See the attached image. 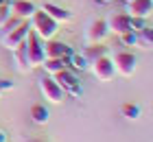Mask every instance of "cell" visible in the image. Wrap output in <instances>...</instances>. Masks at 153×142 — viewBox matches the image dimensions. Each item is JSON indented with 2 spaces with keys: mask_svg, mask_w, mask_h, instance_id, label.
I'll list each match as a JSON object with an SVG mask.
<instances>
[{
  "mask_svg": "<svg viewBox=\"0 0 153 142\" xmlns=\"http://www.w3.org/2000/svg\"><path fill=\"white\" fill-rule=\"evenodd\" d=\"M31 31L37 35L42 42H48V39H55L57 37V31H59V24L55 22L51 16H46L42 9H37L31 18Z\"/></svg>",
  "mask_w": 153,
  "mask_h": 142,
  "instance_id": "6da1fadb",
  "label": "cell"
},
{
  "mask_svg": "<svg viewBox=\"0 0 153 142\" xmlns=\"http://www.w3.org/2000/svg\"><path fill=\"white\" fill-rule=\"evenodd\" d=\"M24 48H26V57H29L31 68H42V63H44V59H46V55H44V42H42L33 31H29V35H26Z\"/></svg>",
  "mask_w": 153,
  "mask_h": 142,
  "instance_id": "7a4b0ae2",
  "label": "cell"
},
{
  "mask_svg": "<svg viewBox=\"0 0 153 142\" xmlns=\"http://www.w3.org/2000/svg\"><path fill=\"white\" fill-rule=\"evenodd\" d=\"M31 31V24H29V20H22L16 28H11L9 33H2V46L7 48V51H16L18 46H22L24 44V39H26V35H29Z\"/></svg>",
  "mask_w": 153,
  "mask_h": 142,
  "instance_id": "3957f363",
  "label": "cell"
},
{
  "mask_svg": "<svg viewBox=\"0 0 153 142\" xmlns=\"http://www.w3.org/2000/svg\"><path fill=\"white\" fill-rule=\"evenodd\" d=\"M90 72L94 74V79L96 81H101V83H107V81H112L114 79V74H116V70H114V61L109 59L107 55H103L99 57V59H94L92 63H90Z\"/></svg>",
  "mask_w": 153,
  "mask_h": 142,
  "instance_id": "277c9868",
  "label": "cell"
},
{
  "mask_svg": "<svg viewBox=\"0 0 153 142\" xmlns=\"http://www.w3.org/2000/svg\"><path fill=\"white\" fill-rule=\"evenodd\" d=\"M39 92H42V96H44L48 103H53V105H59L66 98V92L61 90V85L55 81L51 74L44 77V79H39Z\"/></svg>",
  "mask_w": 153,
  "mask_h": 142,
  "instance_id": "5b68a950",
  "label": "cell"
},
{
  "mask_svg": "<svg viewBox=\"0 0 153 142\" xmlns=\"http://www.w3.org/2000/svg\"><path fill=\"white\" fill-rule=\"evenodd\" d=\"M109 35L105 20H92L85 28V44H103Z\"/></svg>",
  "mask_w": 153,
  "mask_h": 142,
  "instance_id": "8992f818",
  "label": "cell"
},
{
  "mask_svg": "<svg viewBox=\"0 0 153 142\" xmlns=\"http://www.w3.org/2000/svg\"><path fill=\"white\" fill-rule=\"evenodd\" d=\"M112 61H114L116 74H120V77H131L136 72V57L131 53H118V55H114Z\"/></svg>",
  "mask_w": 153,
  "mask_h": 142,
  "instance_id": "52a82bcc",
  "label": "cell"
},
{
  "mask_svg": "<svg viewBox=\"0 0 153 142\" xmlns=\"http://www.w3.org/2000/svg\"><path fill=\"white\" fill-rule=\"evenodd\" d=\"M72 53L74 51L68 44H64V42H57V39L44 42V55H46V59H61V57L72 55Z\"/></svg>",
  "mask_w": 153,
  "mask_h": 142,
  "instance_id": "ba28073f",
  "label": "cell"
},
{
  "mask_svg": "<svg viewBox=\"0 0 153 142\" xmlns=\"http://www.w3.org/2000/svg\"><path fill=\"white\" fill-rule=\"evenodd\" d=\"M129 13H112L105 22H107V28H109V33H114V35H123V33H127L131 31V26H129Z\"/></svg>",
  "mask_w": 153,
  "mask_h": 142,
  "instance_id": "9c48e42d",
  "label": "cell"
},
{
  "mask_svg": "<svg viewBox=\"0 0 153 142\" xmlns=\"http://www.w3.org/2000/svg\"><path fill=\"white\" fill-rule=\"evenodd\" d=\"M42 11H44L46 16H51L57 24H66V22L72 20L70 11L64 9V7H59V4H53V2H44V4H42Z\"/></svg>",
  "mask_w": 153,
  "mask_h": 142,
  "instance_id": "30bf717a",
  "label": "cell"
},
{
  "mask_svg": "<svg viewBox=\"0 0 153 142\" xmlns=\"http://www.w3.org/2000/svg\"><path fill=\"white\" fill-rule=\"evenodd\" d=\"M9 7H11V13L18 16L20 20H31L33 13L37 11V7L33 2H29V0H11Z\"/></svg>",
  "mask_w": 153,
  "mask_h": 142,
  "instance_id": "8fae6325",
  "label": "cell"
},
{
  "mask_svg": "<svg viewBox=\"0 0 153 142\" xmlns=\"http://www.w3.org/2000/svg\"><path fill=\"white\" fill-rule=\"evenodd\" d=\"M153 11V0H131L127 2V13L134 18H144L147 20Z\"/></svg>",
  "mask_w": 153,
  "mask_h": 142,
  "instance_id": "7c38bea8",
  "label": "cell"
},
{
  "mask_svg": "<svg viewBox=\"0 0 153 142\" xmlns=\"http://www.w3.org/2000/svg\"><path fill=\"white\" fill-rule=\"evenodd\" d=\"M53 79L61 85V90H64V92H68V90H72V88H76V85H79L76 74L72 72V70H68V68H64V70H61V72H57V74H53Z\"/></svg>",
  "mask_w": 153,
  "mask_h": 142,
  "instance_id": "4fadbf2b",
  "label": "cell"
},
{
  "mask_svg": "<svg viewBox=\"0 0 153 142\" xmlns=\"http://www.w3.org/2000/svg\"><path fill=\"white\" fill-rule=\"evenodd\" d=\"M64 59L66 66H70L72 70H79V72H83V70H88L90 68V61L83 57L81 53H72V55H66V57H61Z\"/></svg>",
  "mask_w": 153,
  "mask_h": 142,
  "instance_id": "5bb4252c",
  "label": "cell"
},
{
  "mask_svg": "<svg viewBox=\"0 0 153 142\" xmlns=\"http://www.w3.org/2000/svg\"><path fill=\"white\" fill-rule=\"evenodd\" d=\"M13 61H16V68L20 70V72H31V63H29V57H26V48H24V44L22 46H18L16 51H13Z\"/></svg>",
  "mask_w": 153,
  "mask_h": 142,
  "instance_id": "9a60e30c",
  "label": "cell"
},
{
  "mask_svg": "<svg viewBox=\"0 0 153 142\" xmlns=\"http://www.w3.org/2000/svg\"><path fill=\"white\" fill-rule=\"evenodd\" d=\"M138 48L153 51V26H144L138 31Z\"/></svg>",
  "mask_w": 153,
  "mask_h": 142,
  "instance_id": "2e32d148",
  "label": "cell"
},
{
  "mask_svg": "<svg viewBox=\"0 0 153 142\" xmlns=\"http://www.w3.org/2000/svg\"><path fill=\"white\" fill-rule=\"evenodd\" d=\"M85 59L92 63L94 59H99V57H103V55H107V48L103 46V44H88L85 48H83V53H81Z\"/></svg>",
  "mask_w": 153,
  "mask_h": 142,
  "instance_id": "e0dca14e",
  "label": "cell"
},
{
  "mask_svg": "<svg viewBox=\"0 0 153 142\" xmlns=\"http://www.w3.org/2000/svg\"><path fill=\"white\" fill-rule=\"evenodd\" d=\"M48 118H51V114H48V109L44 105H33L31 107V120L35 125H46Z\"/></svg>",
  "mask_w": 153,
  "mask_h": 142,
  "instance_id": "ac0fdd59",
  "label": "cell"
},
{
  "mask_svg": "<svg viewBox=\"0 0 153 142\" xmlns=\"http://www.w3.org/2000/svg\"><path fill=\"white\" fill-rule=\"evenodd\" d=\"M42 68L46 70V74H57V72H61L64 68H68L66 63H64V59H44V63H42Z\"/></svg>",
  "mask_w": 153,
  "mask_h": 142,
  "instance_id": "d6986e66",
  "label": "cell"
},
{
  "mask_svg": "<svg viewBox=\"0 0 153 142\" xmlns=\"http://www.w3.org/2000/svg\"><path fill=\"white\" fill-rule=\"evenodd\" d=\"M123 116L127 120H138L140 118V107L134 105V103H125L123 105Z\"/></svg>",
  "mask_w": 153,
  "mask_h": 142,
  "instance_id": "ffe728a7",
  "label": "cell"
},
{
  "mask_svg": "<svg viewBox=\"0 0 153 142\" xmlns=\"http://www.w3.org/2000/svg\"><path fill=\"white\" fill-rule=\"evenodd\" d=\"M123 42V46H138V31H127L123 35H118Z\"/></svg>",
  "mask_w": 153,
  "mask_h": 142,
  "instance_id": "44dd1931",
  "label": "cell"
},
{
  "mask_svg": "<svg viewBox=\"0 0 153 142\" xmlns=\"http://www.w3.org/2000/svg\"><path fill=\"white\" fill-rule=\"evenodd\" d=\"M9 18H11V7H9V2L4 0V2H0V26H2Z\"/></svg>",
  "mask_w": 153,
  "mask_h": 142,
  "instance_id": "7402d4cb",
  "label": "cell"
},
{
  "mask_svg": "<svg viewBox=\"0 0 153 142\" xmlns=\"http://www.w3.org/2000/svg\"><path fill=\"white\" fill-rule=\"evenodd\" d=\"M20 22H22V20H20L18 16H13V13H11V18H9V20H7V22H4L2 26H0V28H2V33H9V31H11V28H16V26H18Z\"/></svg>",
  "mask_w": 153,
  "mask_h": 142,
  "instance_id": "603a6c76",
  "label": "cell"
},
{
  "mask_svg": "<svg viewBox=\"0 0 153 142\" xmlns=\"http://www.w3.org/2000/svg\"><path fill=\"white\" fill-rule=\"evenodd\" d=\"M129 26H131V31H140V28H144L147 24H144V18H134V16H129Z\"/></svg>",
  "mask_w": 153,
  "mask_h": 142,
  "instance_id": "cb8c5ba5",
  "label": "cell"
},
{
  "mask_svg": "<svg viewBox=\"0 0 153 142\" xmlns=\"http://www.w3.org/2000/svg\"><path fill=\"white\" fill-rule=\"evenodd\" d=\"M9 90H13V81L0 79V94H2V92H9Z\"/></svg>",
  "mask_w": 153,
  "mask_h": 142,
  "instance_id": "d4e9b609",
  "label": "cell"
},
{
  "mask_svg": "<svg viewBox=\"0 0 153 142\" xmlns=\"http://www.w3.org/2000/svg\"><path fill=\"white\" fill-rule=\"evenodd\" d=\"M0 142H7V133L2 129H0Z\"/></svg>",
  "mask_w": 153,
  "mask_h": 142,
  "instance_id": "484cf974",
  "label": "cell"
},
{
  "mask_svg": "<svg viewBox=\"0 0 153 142\" xmlns=\"http://www.w3.org/2000/svg\"><path fill=\"white\" fill-rule=\"evenodd\" d=\"M24 142H44V140H37V138H31V140H24Z\"/></svg>",
  "mask_w": 153,
  "mask_h": 142,
  "instance_id": "4316f807",
  "label": "cell"
},
{
  "mask_svg": "<svg viewBox=\"0 0 153 142\" xmlns=\"http://www.w3.org/2000/svg\"><path fill=\"white\" fill-rule=\"evenodd\" d=\"M99 2H103V4H107V2H112V0H99Z\"/></svg>",
  "mask_w": 153,
  "mask_h": 142,
  "instance_id": "83f0119b",
  "label": "cell"
},
{
  "mask_svg": "<svg viewBox=\"0 0 153 142\" xmlns=\"http://www.w3.org/2000/svg\"><path fill=\"white\" fill-rule=\"evenodd\" d=\"M123 2H131V0H123Z\"/></svg>",
  "mask_w": 153,
  "mask_h": 142,
  "instance_id": "f1b7e54d",
  "label": "cell"
}]
</instances>
